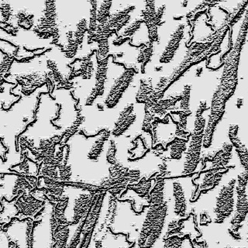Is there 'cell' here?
I'll return each mask as SVG.
<instances>
[{"mask_svg": "<svg viewBox=\"0 0 248 248\" xmlns=\"http://www.w3.org/2000/svg\"><path fill=\"white\" fill-rule=\"evenodd\" d=\"M167 209L168 207L164 201L151 204L140 234V248H151L157 241L165 224Z\"/></svg>", "mask_w": 248, "mask_h": 248, "instance_id": "1", "label": "cell"}, {"mask_svg": "<svg viewBox=\"0 0 248 248\" xmlns=\"http://www.w3.org/2000/svg\"><path fill=\"white\" fill-rule=\"evenodd\" d=\"M43 16L38 19L37 24L33 27V32L39 38H52L53 45H58L59 28L57 19L56 2L54 1H46Z\"/></svg>", "mask_w": 248, "mask_h": 248, "instance_id": "2", "label": "cell"}, {"mask_svg": "<svg viewBox=\"0 0 248 248\" xmlns=\"http://www.w3.org/2000/svg\"><path fill=\"white\" fill-rule=\"evenodd\" d=\"M205 126V120L203 118V116H196L195 128L191 137L189 147L186 152V161H185L183 174H188L193 172L200 162Z\"/></svg>", "mask_w": 248, "mask_h": 248, "instance_id": "3", "label": "cell"}, {"mask_svg": "<svg viewBox=\"0 0 248 248\" xmlns=\"http://www.w3.org/2000/svg\"><path fill=\"white\" fill-rule=\"evenodd\" d=\"M243 46L235 44L225 62L219 89L227 100L232 96L237 84V68Z\"/></svg>", "mask_w": 248, "mask_h": 248, "instance_id": "4", "label": "cell"}, {"mask_svg": "<svg viewBox=\"0 0 248 248\" xmlns=\"http://www.w3.org/2000/svg\"><path fill=\"white\" fill-rule=\"evenodd\" d=\"M227 99L221 92L219 88H217L215 94L213 95L212 100L211 113L209 116V123L207 126L204 131L203 140L202 144L204 147H209L211 144L213 134L215 130L216 126L219 124L221 119L224 113L225 104Z\"/></svg>", "mask_w": 248, "mask_h": 248, "instance_id": "5", "label": "cell"}, {"mask_svg": "<svg viewBox=\"0 0 248 248\" xmlns=\"http://www.w3.org/2000/svg\"><path fill=\"white\" fill-rule=\"evenodd\" d=\"M235 180L223 186L217 197L215 207L216 222L223 223L233 211Z\"/></svg>", "mask_w": 248, "mask_h": 248, "instance_id": "6", "label": "cell"}, {"mask_svg": "<svg viewBox=\"0 0 248 248\" xmlns=\"http://www.w3.org/2000/svg\"><path fill=\"white\" fill-rule=\"evenodd\" d=\"M136 72H138L136 68H126L124 73L114 81L107 99L105 100V105L107 108H111L116 107V105L119 103L124 93L133 81Z\"/></svg>", "mask_w": 248, "mask_h": 248, "instance_id": "7", "label": "cell"}, {"mask_svg": "<svg viewBox=\"0 0 248 248\" xmlns=\"http://www.w3.org/2000/svg\"><path fill=\"white\" fill-rule=\"evenodd\" d=\"M14 78L18 85L21 86L22 94L29 96L38 88L42 87L43 85H47L49 77L46 73L31 72L17 74L15 75Z\"/></svg>", "mask_w": 248, "mask_h": 248, "instance_id": "8", "label": "cell"}, {"mask_svg": "<svg viewBox=\"0 0 248 248\" xmlns=\"http://www.w3.org/2000/svg\"><path fill=\"white\" fill-rule=\"evenodd\" d=\"M248 182V170L239 177V185L236 188L237 193V202H236V212L232 220V227H236L245 219L248 213V196L246 193V186Z\"/></svg>", "mask_w": 248, "mask_h": 248, "instance_id": "9", "label": "cell"}, {"mask_svg": "<svg viewBox=\"0 0 248 248\" xmlns=\"http://www.w3.org/2000/svg\"><path fill=\"white\" fill-rule=\"evenodd\" d=\"M134 104H128L124 107L120 112L118 120L115 124V127L112 130V135L119 137L122 135L128 128L134 124L136 120V115L134 112Z\"/></svg>", "mask_w": 248, "mask_h": 248, "instance_id": "10", "label": "cell"}, {"mask_svg": "<svg viewBox=\"0 0 248 248\" xmlns=\"http://www.w3.org/2000/svg\"><path fill=\"white\" fill-rule=\"evenodd\" d=\"M184 29V24L179 25L173 33V34L171 35V37H170L162 55H161V59H160V62L161 63H169L171 61L174 54L176 52L177 49L179 46V44L182 41V37H183Z\"/></svg>", "mask_w": 248, "mask_h": 248, "instance_id": "11", "label": "cell"}, {"mask_svg": "<svg viewBox=\"0 0 248 248\" xmlns=\"http://www.w3.org/2000/svg\"><path fill=\"white\" fill-rule=\"evenodd\" d=\"M108 56L103 60L98 61L96 73H95V85L98 96L103 95L105 89V83L107 81V68H108Z\"/></svg>", "mask_w": 248, "mask_h": 248, "instance_id": "12", "label": "cell"}, {"mask_svg": "<svg viewBox=\"0 0 248 248\" xmlns=\"http://www.w3.org/2000/svg\"><path fill=\"white\" fill-rule=\"evenodd\" d=\"M173 192H174V212L177 215H184L186 210V200L184 191L182 189L180 183L175 182L173 183Z\"/></svg>", "mask_w": 248, "mask_h": 248, "instance_id": "13", "label": "cell"}, {"mask_svg": "<svg viewBox=\"0 0 248 248\" xmlns=\"http://www.w3.org/2000/svg\"><path fill=\"white\" fill-rule=\"evenodd\" d=\"M14 16L19 28H22L25 31H30L33 27L34 15L26 9L19 10Z\"/></svg>", "mask_w": 248, "mask_h": 248, "instance_id": "14", "label": "cell"}, {"mask_svg": "<svg viewBox=\"0 0 248 248\" xmlns=\"http://www.w3.org/2000/svg\"><path fill=\"white\" fill-rule=\"evenodd\" d=\"M66 37H67V45L64 46H61V50L62 52L64 53L66 58H73L76 56L78 48V45L74 39L73 31H68L66 33Z\"/></svg>", "mask_w": 248, "mask_h": 248, "instance_id": "15", "label": "cell"}, {"mask_svg": "<svg viewBox=\"0 0 248 248\" xmlns=\"http://www.w3.org/2000/svg\"><path fill=\"white\" fill-rule=\"evenodd\" d=\"M110 133L108 131H105L102 135L99 137L98 139L95 140V143H93V147H92L91 150L89 151V159L91 160H96L99 157L100 154L103 151V146H104V143L108 137H109Z\"/></svg>", "mask_w": 248, "mask_h": 248, "instance_id": "16", "label": "cell"}, {"mask_svg": "<svg viewBox=\"0 0 248 248\" xmlns=\"http://www.w3.org/2000/svg\"><path fill=\"white\" fill-rule=\"evenodd\" d=\"M153 88L151 85V81L145 79H142L140 82V87L138 91L136 100L139 103H146L149 100L151 94L153 92Z\"/></svg>", "mask_w": 248, "mask_h": 248, "instance_id": "17", "label": "cell"}, {"mask_svg": "<svg viewBox=\"0 0 248 248\" xmlns=\"http://www.w3.org/2000/svg\"><path fill=\"white\" fill-rule=\"evenodd\" d=\"M112 4V1H103L99 9H97V23L99 25H103L107 23L111 14Z\"/></svg>", "mask_w": 248, "mask_h": 248, "instance_id": "18", "label": "cell"}, {"mask_svg": "<svg viewBox=\"0 0 248 248\" xmlns=\"http://www.w3.org/2000/svg\"><path fill=\"white\" fill-rule=\"evenodd\" d=\"M46 67L50 70L48 76L49 77H50L54 82H56L57 85L64 81V76H63L62 72L58 69V64H57L56 62L53 60H47L46 61Z\"/></svg>", "mask_w": 248, "mask_h": 248, "instance_id": "19", "label": "cell"}, {"mask_svg": "<svg viewBox=\"0 0 248 248\" xmlns=\"http://www.w3.org/2000/svg\"><path fill=\"white\" fill-rule=\"evenodd\" d=\"M86 32H88L87 20L86 19H81L76 26V31L73 32V37L75 41L78 46L83 42L84 37Z\"/></svg>", "mask_w": 248, "mask_h": 248, "instance_id": "20", "label": "cell"}, {"mask_svg": "<svg viewBox=\"0 0 248 248\" xmlns=\"http://www.w3.org/2000/svg\"><path fill=\"white\" fill-rule=\"evenodd\" d=\"M14 61L15 59L12 52L4 55L2 60L0 62V76H4L5 78L9 76L10 68L14 64Z\"/></svg>", "mask_w": 248, "mask_h": 248, "instance_id": "21", "label": "cell"}, {"mask_svg": "<svg viewBox=\"0 0 248 248\" xmlns=\"http://www.w3.org/2000/svg\"><path fill=\"white\" fill-rule=\"evenodd\" d=\"M190 93H191V85H185L184 90L182 92V98H181L180 108L182 113L186 116L190 114Z\"/></svg>", "mask_w": 248, "mask_h": 248, "instance_id": "22", "label": "cell"}, {"mask_svg": "<svg viewBox=\"0 0 248 248\" xmlns=\"http://www.w3.org/2000/svg\"><path fill=\"white\" fill-rule=\"evenodd\" d=\"M91 5L90 8V18H89V24L88 27V34L89 33H94L97 29V5L98 2L96 1H90L89 2Z\"/></svg>", "mask_w": 248, "mask_h": 248, "instance_id": "23", "label": "cell"}, {"mask_svg": "<svg viewBox=\"0 0 248 248\" xmlns=\"http://www.w3.org/2000/svg\"><path fill=\"white\" fill-rule=\"evenodd\" d=\"M186 141L183 140H176L170 147V157L174 159L181 158L182 153L186 151Z\"/></svg>", "mask_w": 248, "mask_h": 248, "instance_id": "24", "label": "cell"}, {"mask_svg": "<svg viewBox=\"0 0 248 248\" xmlns=\"http://www.w3.org/2000/svg\"><path fill=\"white\" fill-rule=\"evenodd\" d=\"M96 43H98L97 59H98V61L103 60V59L108 57V50H109L108 39H101Z\"/></svg>", "mask_w": 248, "mask_h": 248, "instance_id": "25", "label": "cell"}, {"mask_svg": "<svg viewBox=\"0 0 248 248\" xmlns=\"http://www.w3.org/2000/svg\"><path fill=\"white\" fill-rule=\"evenodd\" d=\"M142 23H143L142 18L141 19H136L135 21L133 22L131 24L126 27V29L124 30V33L121 35V37L126 39V40H129L130 37H132L139 30Z\"/></svg>", "mask_w": 248, "mask_h": 248, "instance_id": "26", "label": "cell"}, {"mask_svg": "<svg viewBox=\"0 0 248 248\" xmlns=\"http://www.w3.org/2000/svg\"><path fill=\"white\" fill-rule=\"evenodd\" d=\"M0 12L2 14V20L5 22H9L10 17L13 16V8L10 2H4V1H0Z\"/></svg>", "mask_w": 248, "mask_h": 248, "instance_id": "27", "label": "cell"}, {"mask_svg": "<svg viewBox=\"0 0 248 248\" xmlns=\"http://www.w3.org/2000/svg\"><path fill=\"white\" fill-rule=\"evenodd\" d=\"M0 30L6 32L8 34L11 35L13 37H16L19 33V27L17 26H14V24L5 22L3 20H0Z\"/></svg>", "mask_w": 248, "mask_h": 248, "instance_id": "28", "label": "cell"}, {"mask_svg": "<svg viewBox=\"0 0 248 248\" xmlns=\"http://www.w3.org/2000/svg\"><path fill=\"white\" fill-rule=\"evenodd\" d=\"M84 117H82V116H77V118H76V120L74 121L72 126H70L68 130H67V131H66L65 136H64V142L67 141V140H68L69 139V138H71L75 133H76V130H78V128L80 126V124L82 123Z\"/></svg>", "mask_w": 248, "mask_h": 248, "instance_id": "29", "label": "cell"}, {"mask_svg": "<svg viewBox=\"0 0 248 248\" xmlns=\"http://www.w3.org/2000/svg\"><path fill=\"white\" fill-rule=\"evenodd\" d=\"M116 152V145H115L114 141H113V140H111L110 146H109L108 152H107V161H108V163L112 164V165H115V164H116V157H115Z\"/></svg>", "mask_w": 248, "mask_h": 248, "instance_id": "30", "label": "cell"}, {"mask_svg": "<svg viewBox=\"0 0 248 248\" xmlns=\"http://www.w3.org/2000/svg\"><path fill=\"white\" fill-rule=\"evenodd\" d=\"M237 153L240 157V161L242 163V165L244 166L245 170H248V151H247L246 147L244 145L241 146L236 149Z\"/></svg>", "mask_w": 248, "mask_h": 248, "instance_id": "31", "label": "cell"}, {"mask_svg": "<svg viewBox=\"0 0 248 248\" xmlns=\"http://www.w3.org/2000/svg\"><path fill=\"white\" fill-rule=\"evenodd\" d=\"M97 97H98V94H97L96 90H95V88H93L91 93L89 94L86 101H85V106H92Z\"/></svg>", "mask_w": 248, "mask_h": 248, "instance_id": "32", "label": "cell"}, {"mask_svg": "<svg viewBox=\"0 0 248 248\" xmlns=\"http://www.w3.org/2000/svg\"><path fill=\"white\" fill-rule=\"evenodd\" d=\"M182 241L179 239H172L169 240V244L167 243L165 248H181Z\"/></svg>", "mask_w": 248, "mask_h": 248, "instance_id": "33", "label": "cell"}, {"mask_svg": "<svg viewBox=\"0 0 248 248\" xmlns=\"http://www.w3.org/2000/svg\"><path fill=\"white\" fill-rule=\"evenodd\" d=\"M0 248H9L7 237L2 231H0Z\"/></svg>", "mask_w": 248, "mask_h": 248, "instance_id": "34", "label": "cell"}, {"mask_svg": "<svg viewBox=\"0 0 248 248\" xmlns=\"http://www.w3.org/2000/svg\"><path fill=\"white\" fill-rule=\"evenodd\" d=\"M205 108H206L205 101H201L200 107L198 108L197 112H196V116H202V112H204V110H205Z\"/></svg>", "mask_w": 248, "mask_h": 248, "instance_id": "35", "label": "cell"}, {"mask_svg": "<svg viewBox=\"0 0 248 248\" xmlns=\"http://www.w3.org/2000/svg\"><path fill=\"white\" fill-rule=\"evenodd\" d=\"M237 107H238V108H240L241 106L243 105V99H239L238 101H237Z\"/></svg>", "mask_w": 248, "mask_h": 248, "instance_id": "36", "label": "cell"}, {"mask_svg": "<svg viewBox=\"0 0 248 248\" xmlns=\"http://www.w3.org/2000/svg\"><path fill=\"white\" fill-rule=\"evenodd\" d=\"M161 69H162L161 67H157V68H156V71H160Z\"/></svg>", "mask_w": 248, "mask_h": 248, "instance_id": "37", "label": "cell"}, {"mask_svg": "<svg viewBox=\"0 0 248 248\" xmlns=\"http://www.w3.org/2000/svg\"><path fill=\"white\" fill-rule=\"evenodd\" d=\"M187 3H188V2H186V1H185L184 2H182V5H183V6H186V5H187Z\"/></svg>", "mask_w": 248, "mask_h": 248, "instance_id": "38", "label": "cell"}]
</instances>
